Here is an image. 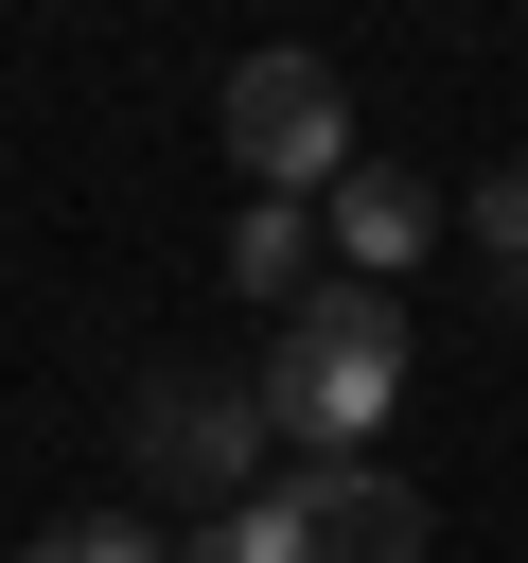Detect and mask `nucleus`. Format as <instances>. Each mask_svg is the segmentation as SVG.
I'll use <instances>...</instances> for the list:
<instances>
[{
    "label": "nucleus",
    "instance_id": "nucleus-1",
    "mask_svg": "<svg viewBox=\"0 0 528 563\" xmlns=\"http://www.w3.org/2000/svg\"><path fill=\"white\" fill-rule=\"evenodd\" d=\"M387 405H405V299H387V282H317V299L264 334V422L317 440V475H334Z\"/></svg>",
    "mask_w": 528,
    "mask_h": 563
},
{
    "label": "nucleus",
    "instance_id": "nucleus-2",
    "mask_svg": "<svg viewBox=\"0 0 528 563\" xmlns=\"http://www.w3.org/2000/svg\"><path fill=\"white\" fill-rule=\"evenodd\" d=\"M264 387H211V369H158L141 405H123V475L141 493H176V510H246V475H264Z\"/></svg>",
    "mask_w": 528,
    "mask_h": 563
},
{
    "label": "nucleus",
    "instance_id": "nucleus-3",
    "mask_svg": "<svg viewBox=\"0 0 528 563\" xmlns=\"http://www.w3.org/2000/svg\"><path fill=\"white\" fill-rule=\"evenodd\" d=\"M211 123H229V158H246V194H264V211H299V194H334V176H352V88H334L317 53H246Z\"/></svg>",
    "mask_w": 528,
    "mask_h": 563
},
{
    "label": "nucleus",
    "instance_id": "nucleus-4",
    "mask_svg": "<svg viewBox=\"0 0 528 563\" xmlns=\"http://www.w3.org/2000/svg\"><path fill=\"white\" fill-rule=\"evenodd\" d=\"M299 563H422V493H405V475H370V457L299 475Z\"/></svg>",
    "mask_w": 528,
    "mask_h": 563
},
{
    "label": "nucleus",
    "instance_id": "nucleus-5",
    "mask_svg": "<svg viewBox=\"0 0 528 563\" xmlns=\"http://www.w3.org/2000/svg\"><path fill=\"white\" fill-rule=\"evenodd\" d=\"M334 246H352V282H405V264L440 246V194L387 176V158H352V176H334Z\"/></svg>",
    "mask_w": 528,
    "mask_h": 563
},
{
    "label": "nucleus",
    "instance_id": "nucleus-6",
    "mask_svg": "<svg viewBox=\"0 0 528 563\" xmlns=\"http://www.w3.org/2000/svg\"><path fill=\"white\" fill-rule=\"evenodd\" d=\"M229 282L299 317V299H317V211H264V194H246V229H229Z\"/></svg>",
    "mask_w": 528,
    "mask_h": 563
},
{
    "label": "nucleus",
    "instance_id": "nucleus-7",
    "mask_svg": "<svg viewBox=\"0 0 528 563\" xmlns=\"http://www.w3.org/2000/svg\"><path fill=\"white\" fill-rule=\"evenodd\" d=\"M176 563H299V493H246V510H211Z\"/></svg>",
    "mask_w": 528,
    "mask_h": 563
},
{
    "label": "nucleus",
    "instance_id": "nucleus-8",
    "mask_svg": "<svg viewBox=\"0 0 528 563\" xmlns=\"http://www.w3.org/2000/svg\"><path fill=\"white\" fill-rule=\"evenodd\" d=\"M18 563H176V545H158L141 510H70V528H35Z\"/></svg>",
    "mask_w": 528,
    "mask_h": 563
},
{
    "label": "nucleus",
    "instance_id": "nucleus-9",
    "mask_svg": "<svg viewBox=\"0 0 528 563\" xmlns=\"http://www.w3.org/2000/svg\"><path fill=\"white\" fill-rule=\"evenodd\" d=\"M475 246H493V282H528V158L475 176Z\"/></svg>",
    "mask_w": 528,
    "mask_h": 563
}]
</instances>
